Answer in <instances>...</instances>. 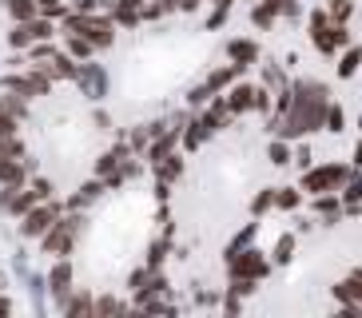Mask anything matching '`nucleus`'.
Masks as SVG:
<instances>
[{"mask_svg":"<svg viewBox=\"0 0 362 318\" xmlns=\"http://www.w3.org/2000/svg\"><path fill=\"white\" fill-rule=\"evenodd\" d=\"M330 298L334 302H362V266H351L346 278H339L330 286Z\"/></svg>","mask_w":362,"mask_h":318,"instance_id":"nucleus-24","label":"nucleus"},{"mask_svg":"<svg viewBox=\"0 0 362 318\" xmlns=\"http://www.w3.org/2000/svg\"><path fill=\"white\" fill-rule=\"evenodd\" d=\"M203 4H207V0H180V12H183V16H195Z\"/></svg>","mask_w":362,"mask_h":318,"instance_id":"nucleus-50","label":"nucleus"},{"mask_svg":"<svg viewBox=\"0 0 362 318\" xmlns=\"http://www.w3.org/2000/svg\"><path fill=\"white\" fill-rule=\"evenodd\" d=\"M339 199H342V211H346V219H354V215L362 211V171H351V179L339 187Z\"/></svg>","mask_w":362,"mask_h":318,"instance_id":"nucleus-27","label":"nucleus"},{"mask_svg":"<svg viewBox=\"0 0 362 318\" xmlns=\"http://www.w3.org/2000/svg\"><path fill=\"white\" fill-rule=\"evenodd\" d=\"M72 84L84 92V100H92V104H104L107 92H112V76H107V68H104V64H96V56H92V60H80Z\"/></svg>","mask_w":362,"mask_h":318,"instance_id":"nucleus-10","label":"nucleus"},{"mask_svg":"<svg viewBox=\"0 0 362 318\" xmlns=\"http://www.w3.org/2000/svg\"><path fill=\"white\" fill-rule=\"evenodd\" d=\"M28 104H33V100H24V95H16V92L0 95V131H21V124L28 119Z\"/></svg>","mask_w":362,"mask_h":318,"instance_id":"nucleus-19","label":"nucleus"},{"mask_svg":"<svg viewBox=\"0 0 362 318\" xmlns=\"http://www.w3.org/2000/svg\"><path fill=\"white\" fill-rule=\"evenodd\" d=\"M307 40L319 56H339L342 48L354 40V32H351V24H334L330 12L322 8V4H315V8L307 12Z\"/></svg>","mask_w":362,"mask_h":318,"instance_id":"nucleus-3","label":"nucleus"},{"mask_svg":"<svg viewBox=\"0 0 362 318\" xmlns=\"http://www.w3.org/2000/svg\"><path fill=\"white\" fill-rule=\"evenodd\" d=\"M4 12H8V20H33L36 16V0H4Z\"/></svg>","mask_w":362,"mask_h":318,"instance_id":"nucleus-40","label":"nucleus"},{"mask_svg":"<svg viewBox=\"0 0 362 318\" xmlns=\"http://www.w3.org/2000/svg\"><path fill=\"white\" fill-rule=\"evenodd\" d=\"M92 124H96L100 131H116V124H112V116H107V107H96V112H92Z\"/></svg>","mask_w":362,"mask_h":318,"instance_id":"nucleus-48","label":"nucleus"},{"mask_svg":"<svg viewBox=\"0 0 362 318\" xmlns=\"http://www.w3.org/2000/svg\"><path fill=\"white\" fill-rule=\"evenodd\" d=\"M28 155V143H24L21 131H0V159H16Z\"/></svg>","mask_w":362,"mask_h":318,"instance_id":"nucleus-37","label":"nucleus"},{"mask_svg":"<svg viewBox=\"0 0 362 318\" xmlns=\"http://www.w3.org/2000/svg\"><path fill=\"white\" fill-rule=\"evenodd\" d=\"M255 92H259V80H247V76H239V80L223 92V100H227V107H231L235 119L255 116Z\"/></svg>","mask_w":362,"mask_h":318,"instance_id":"nucleus-11","label":"nucleus"},{"mask_svg":"<svg viewBox=\"0 0 362 318\" xmlns=\"http://www.w3.org/2000/svg\"><path fill=\"white\" fill-rule=\"evenodd\" d=\"M243 302H247V298H239L235 290H223V295H219V314L239 318V314H243Z\"/></svg>","mask_w":362,"mask_h":318,"instance_id":"nucleus-43","label":"nucleus"},{"mask_svg":"<svg viewBox=\"0 0 362 318\" xmlns=\"http://www.w3.org/2000/svg\"><path fill=\"white\" fill-rule=\"evenodd\" d=\"M56 310H60V314H96V295H92V290H68L64 298H60V302H56Z\"/></svg>","mask_w":362,"mask_h":318,"instance_id":"nucleus-25","label":"nucleus"},{"mask_svg":"<svg viewBox=\"0 0 362 318\" xmlns=\"http://www.w3.org/2000/svg\"><path fill=\"white\" fill-rule=\"evenodd\" d=\"M215 136H219V131H215V127L207 124V119H203V112H192V116H187V124H183L180 148L187 151V155H192V151H199L203 143H211Z\"/></svg>","mask_w":362,"mask_h":318,"instance_id":"nucleus-15","label":"nucleus"},{"mask_svg":"<svg viewBox=\"0 0 362 318\" xmlns=\"http://www.w3.org/2000/svg\"><path fill=\"white\" fill-rule=\"evenodd\" d=\"M358 72H362V44H358V40H351V44H346V48L339 52L334 76H339V80H354Z\"/></svg>","mask_w":362,"mask_h":318,"instance_id":"nucleus-28","label":"nucleus"},{"mask_svg":"<svg viewBox=\"0 0 362 318\" xmlns=\"http://www.w3.org/2000/svg\"><path fill=\"white\" fill-rule=\"evenodd\" d=\"M223 266H227V283L231 278H255V283H267L271 278V254L267 251H259L255 243L251 247H243L239 254H231V259H223Z\"/></svg>","mask_w":362,"mask_h":318,"instance_id":"nucleus-8","label":"nucleus"},{"mask_svg":"<svg viewBox=\"0 0 362 318\" xmlns=\"http://www.w3.org/2000/svg\"><path fill=\"white\" fill-rule=\"evenodd\" d=\"M351 167H354V171H362V139H358V143H354V155H351Z\"/></svg>","mask_w":362,"mask_h":318,"instance_id":"nucleus-51","label":"nucleus"},{"mask_svg":"<svg viewBox=\"0 0 362 318\" xmlns=\"http://www.w3.org/2000/svg\"><path fill=\"white\" fill-rule=\"evenodd\" d=\"M303 203H307V191L298 187V183H283L275 187V211H303Z\"/></svg>","mask_w":362,"mask_h":318,"instance_id":"nucleus-31","label":"nucleus"},{"mask_svg":"<svg viewBox=\"0 0 362 318\" xmlns=\"http://www.w3.org/2000/svg\"><path fill=\"white\" fill-rule=\"evenodd\" d=\"M283 20L279 16V0H251V28L255 32H271Z\"/></svg>","mask_w":362,"mask_h":318,"instance_id":"nucleus-26","label":"nucleus"},{"mask_svg":"<svg viewBox=\"0 0 362 318\" xmlns=\"http://www.w3.org/2000/svg\"><path fill=\"white\" fill-rule=\"evenodd\" d=\"M44 286H48V295L60 302V298H64L68 290L76 286V266H72V259H52L48 275H44Z\"/></svg>","mask_w":362,"mask_h":318,"instance_id":"nucleus-17","label":"nucleus"},{"mask_svg":"<svg viewBox=\"0 0 362 318\" xmlns=\"http://www.w3.org/2000/svg\"><path fill=\"white\" fill-rule=\"evenodd\" d=\"M68 207H64V199H40L33 207V211H24L21 219H16V231H21V239H28V243H36V239H40L44 231H48V227H52L56 219H60V215H64Z\"/></svg>","mask_w":362,"mask_h":318,"instance_id":"nucleus-9","label":"nucleus"},{"mask_svg":"<svg viewBox=\"0 0 362 318\" xmlns=\"http://www.w3.org/2000/svg\"><path fill=\"white\" fill-rule=\"evenodd\" d=\"M223 56L231 64H243V68H255L259 60H263V44L255 40V36H231V40L223 44Z\"/></svg>","mask_w":362,"mask_h":318,"instance_id":"nucleus-18","label":"nucleus"},{"mask_svg":"<svg viewBox=\"0 0 362 318\" xmlns=\"http://www.w3.org/2000/svg\"><path fill=\"white\" fill-rule=\"evenodd\" d=\"M207 4H215V8H235L239 0H207Z\"/></svg>","mask_w":362,"mask_h":318,"instance_id":"nucleus-52","label":"nucleus"},{"mask_svg":"<svg viewBox=\"0 0 362 318\" xmlns=\"http://www.w3.org/2000/svg\"><path fill=\"white\" fill-rule=\"evenodd\" d=\"M144 4H148V0H116L107 16L116 20V28H132V32H136L139 24H144Z\"/></svg>","mask_w":362,"mask_h":318,"instance_id":"nucleus-22","label":"nucleus"},{"mask_svg":"<svg viewBox=\"0 0 362 318\" xmlns=\"http://www.w3.org/2000/svg\"><path fill=\"white\" fill-rule=\"evenodd\" d=\"M60 28L88 36V40L96 44V52H107V48L116 44V36H119L116 20H112L107 12H72V8H68V16L60 20Z\"/></svg>","mask_w":362,"mask_h":318,"instance_id":"nucleus-5","label":"nucleus"},{"mask_svg":"<svg viewBox=\"0 0 362 318\" xmlns=\"http://www.w3.org/2000/svg\"><path fill=\"white\" fill-rule=\"evenodd\" d=\"M322 8L330 12V20L334 24H351L354 12H358V0H322Z\"/></svg>","mask_w":362,"mask_h":318,"instance_id":"nucleus-35","label":"nucleus"},{"mask_svg":"<svg viewBox=\"0 0 362 318\" xmlns=\"http://www.w3.org/2000/svg\"><path fill=\"white\" fill-rule=\"evenodd\" d=\"M148 278H151V266L144 263V266H136L128 275V290H139V286H148Z\"/></svg>","mask_w":362,"mask_h":318,"instance_id":"nucleus-45","label":"nucleus"},{"mask_svg":"<svg viewBox=\"0 0 362 318\" xmlns=\"http://www.w3.org/2000/svg\"><path fill=\"white\" fill-rule=\"evenodd\" d=\"M291 92V107L279 116V131L283 139H310L319 136L322 124H327V104H330V84L315 80V76H295L287 84Z\"/></svg>","mask_w":362,"mask_h":318,"instance_id":"nucleus-1","label":"nucleus"},{"mask_svg":"<svg viewBox=\"0 0 362 318\" xmlns=\"http://www.w3.org/2000/svg\"><path fill=\"white\" fill-rule=\"evenodd\" d=\"M310 215L319 219L322 231L339 227V223L346 219V211H342V199H339V191H322V195H310Z\"/></svg>","mask_w":362,"mask_h":318,"instance_id":"nucleus-14","label":"nucleus"},{"mask_svg":"<svg viewBox=\"0 0 362 318\" xmlns=\"http://www.w3.org/2000/svg\"><path fill=\"white\" fill-rule=\"evenodd\" d=\"M351 163L342 159H327V163H310L307 171H298V187L307 195H322V191H339L342 183L351 179Z\"/></svg>","mask_w":362,"mask_h":318,"instance_id":"nucleus-6","label":"nucleus"},{"mask_svg":"<svg viewBox=\"0 0 362 318\" xmlns=\"http://www.w3.org/2000/svg\"><path fill=\"white\" fill-rule=\"evenodd\" d=\"M84 231H88V211H64L36 239L40 254H48V259H72V251H76V243H80Z\"/></svg>","mask_w":362,"mask_h":318,"instance_id":"nucleus-2","label":"nucleus"},{"mask_svg":"<svg viewBox=\"0 0 362 318\" xmlns=\"http://www.w3.org/2000/svg\"><path fill=\"white\" fill-rule=\"evenodd\" d=\"M358 131H362V112H358Z\"/></svg>","mask_w":362,"mask_h":318,"instance_id":"nucleus-53","label":"nucleus"},{"mask_svg":"<svg viewBox=\"0 0 362 318\" xmlns=\"http://www.w3.org/2000/svg\"><path fill=\"white\" fill-rule=\"evenodd\" d=\"M259 227H263V219H251V223H243V227H239V231L231 235V239H227V247H223V259H231V254H239L243 251V247H251L259 239Z\"/></svg>","mask_w":362,"mask_h":318,"instance_id":"nucleus-32","label":"nucleus"},{"mask_svg":"<svg viewBox=\"0 0 362 318\" xmlns=\"http://www.w3.org/2000/svg\"><path fill=\"white\" fill-rule=\"evenodd\" d=\"M104 191H107V183L100 179V175H92L88 183H80V187H76L72 195H68V199H64V207H68V211H88L92 203H100V199H104Z\"/></svg>","mask_w":362,"mask_h":318,"instance_id":"nucleus-20","label":"nucleus"},{"mask_svg":"<svg viewBox=\"0 0 362 318\" xmlns=\"http://www.w3.org/2000/svg\"><path fill=\"white\" fill-rule=\"evenodd\" d=\"M310 231H319V219H315V215H298V219H295V235H310Z\"/></svg>","mask_w":362,"mask_h":318,"instance_id":"nucleus-47","label":"nucleus"},{"mask_svg":"<svg viewBox=\"0 0 362 318\" xmlns=\"http://www.w3.org/2000/svg\"><path fill=\"white\" fill-rule=\"evenodd\" d=\"M251 72V68H243V64H215L211 72L203 76L199 84H192L187 88V95H183V107H192V112H199L203 104H207V100H215V95H223L227 88L235 84V80H239V76H247Z\"/></svg>","mask_w":362,"mask_h":318,"instance_id":"nucleus-4","label":"nucleus"},{"mask_svg":"<svg viewBox=\"0 0 362 318\" xmlns=\"http://www.w3.org/2000/svg\"><path fill=\"white\" fill-rule=\"evenodd\" d=\"M334 318H362V302H334Z\"/></svg>","mask_w":362,"mask_h":318,"instance_id":"nucleus-46","label":"nucleus"},{"mask_svg":"<svg viewBox=\"0 0 362 318\" xmlns=\"http://www.w3.org/2000/svg\"><path fill=\"white\" fill-rule=\"evenodd\" d=\"M72 12H100V0H68Z\"/></svg>","mask_w":362,"mask_h":318,"instance_id":"nucleus-49","label":"nucleus"},{"mask_svg":"<svg viewBox=\"0 0 362 318\" xmlns=\"http://www.w3.org/2000/svg\"><path fill=\"white\" fill-rule=\"evenodd\" d=\"M40 195H36L33 183H16V187H0V211L12 215V219H21L24 211H33Z\"/></svg>","mask_w":362,"mask_h":318,"instance_id":"nucleus-12","label":"nucleus"},{"mask_svg":"<svg viewBox=\"0 0 362 318\" xmlns=\"http://www.w3.org/2000/svg\"><path fill=\"white\" fill-rule=\"evenodd\" d=\"M52 84H56V80L44 72V68H36V64H28V68H8V72L0 76V88H4V92L24 95V100L52 95Z\"/></svg>","mask_w":362,"mask_h":318,"instance_id":"nucleus-7","label":"nucleus"},{"mask_svg":"<svg viewBox=\"0 0 362 318\" xmlns=\"http://www.w3.org/2000/svg\"><path fill=\"white\" fill-rule=\"evenodd\" d=\"M227 20H231V8H215V4H211V12L203 16V28H207V32H219Z\"/></svg>","mask_w":362,"mask_h":318,"instance_id":"nucleus-44","label":"nucleus"},{"mask_svg":"<svg viewBox=\"0 0 362 318\" xmlns=\"http://www.w3.org/2000/svg\"><path fill=\"white\" fill-rule=\"evenodd\" d=\"M255 68H259V84L271 88V92H279V88L291 84V68H287L283 60H271V56H263Z\"/></svg>","mask_w":362,"mask_h":318,"instance_id":"nucleus-21","label":"nucleus"},{"mask_svg":"<svg viewBox=\"0 0 362 318\" xmlns=\"http://www.w3.org/2000/svg\"><path fill=\"white\" fill-rule=\"evenodd\" d=\"M295 251H298V235L295 231H283L275 239V247L267 251V254H271V266H291V263H295Z\"/></svg>","mask_w":362,"mask_h":318,"instance_id":"nucleus-30","label":"nucleus"},{"mask_svg":"<svg viewBox=\"0 0 362 318\" xmlns=\"http://www.w3.org/2000/svg\"><path fill=\"white\" fill-rule=\"evenodd\" d=\"M171 251H175V223H163L160 231L151 235V243H148V254H144V263L151 266V271H163L171 259Z\"/></svg>","mask_w":362,"mask_h":318,"instance_id":"nucleus-13","label":"nucleus"},{"mask_svg":"<svg viewBox=\"0 0 362 318\" xmlns=\"http://www.w3.org/2000/svg\"><path fill=\"white\" fill-rule=\"evenodd\" d=\"M310 163H319V159H315V148H310V139H295V148H291V167L307 171Z\"/></svg>","mask_w":362,"mask_h":318,"instance_id":"nucleus-39","label":"nucleus"},{"mask_svg":"<svg viewBox=\"0 0 362 318\" xmlns=\"http://www.w3.org/2000/svg\"><path fill=\"white\" fill-rule=\"evenodd\" d=\"M247 211H251V219H263L267 211H275V187H259L247 203Z\"/></svg>","mask_w":362,"mask_h":318,"instance_id":"nucleus-36","label":"nucleus"},{"mask_svg":"<svg viewBox=\"0 0 362 318\" xmlns=\"http://www.w3.org/2000/svg\"><path fill=\"white\" fill-rule=\"evenodd\" d=\"M60 48H64L72 60H92V56H100L96 44L88 40V36H80V32H64V28H60Z\"/></svg>","mask_w":362,"mask_h":318,"instance_id":"nucleus-29","label":"nucleus"},{"mask_svg":"<svg viewBox=\"0 0 362 318\" xmlns=\"http://www.w3.org/2000/svg\"><path fill=\"white\" fill-rule=\"evenodd\" d=\"M151 179L156 183H168V187H175V183L183 179V171H187V151H168V155L163 159H156V163H151Z\"/></svg>","mask_w":362,"mask_h":318,"instance_id":"nucleus-16","label":"nucleus"},{"mask_svg":"<svg viewBox=\"0 0 362 318\" xmlns=\"http://www.w3.org/2000/svg\"><path fill=\"white\" fill-rule=\"evenodd\" d=\"M132 298H116V295H96V314H132Z\"/></svg>","mask_w":362,"mask_h":318,"instance_id":"nucleus-38","label":"nucleus"},{"mask_svg":"<svg viewBox=\"0 0 362 318\" xmlns=\"http://www.w3.org/2000/svg\"><path fill=\"white\" fill-rule=\"evenodd\" d=\"M346 124H351L346 107H342L339 100H330V104H327V124H322V131H327V136H342V131H346Z\"/></svg>","mask_w":362,"mask_h":318,"instance_id":"nucleus-33","label":"nucleus"},{"mask_svg":"<svg viewBox=\"0 0 362 318\" xmlns=\"http://www.w3.org/2000/svg\"><path fill=\"white\" fill-rule=\"evenodd\" d=\"M36 68H44V72L52 76V80H68V84H72V80H76V68H80V60H72L64 48H56V52L48 56V60H40Z\"/></svg>","mask_w":362,"mask_h":318,"instance_id":"nucleus-23","label":"nucleus"},{"mask_svg":"<svg viewBox=\"0 0 362 318\" xmlns=\"http://www.w3.org/2000/svg\"><path fill=\"white\" fill-rule=\"evenodd\" d=\"M36 16H48V20H64V16H68V0H36Z\"/></svg>","mask_w":362,"mask_h":318,"instance_id":"nucleus-42","label":"nucleus"},{"mask_svg":"<svg viewBox=\"0 0 362 318\" xmlns=\"http://www.w3.org/2000/svg\"><path fill=\"white\" fill-rule=\"evenodd\" d=\"M28 44H36L33 32H28V20H16V24H12V32H8V48H12V52H24Z\"/></svg>","mask_w":362,"mask_h":318,"instance_id":"nucleus-41","label":"nucleus"},{"mask_svg":"<svg viewBox=\"0 0 362 318\" xmlns=\"http://www.w3.org/2000/svg\"><path fill=\"white\" fill-rule=\"evenodd\" d=\"M291 139L283 136H271V143H267V159H271V167H291Z\"/></svg>","mask_w":362,"mask_h":318,"instance_id":"nucleus-34","label":"nucleus"}]
</instances>
